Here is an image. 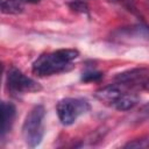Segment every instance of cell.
<instances>
[{
	"mask_svg": "<svg viewBox=\"0 0 149 149\" xmlns=\"http://www.w3.org/2000/svg\"><path fill=\"white\" fill-rule=\"evenodd\" d=\"M24 1H27V2H30V3H37V2H40L41 0H24Z\"/></svg>",
	"mask_w": 149,
	"mask_h": 149,
	"instance_id": "e0dca14e",
	"label": "cell"
},
{
	"mask_svg": "<svg viewBox=\"0 0 149 149\" xmlns=\"http://www.w3.org/2000/svg\"><path fill=\"white\" fill-rule=\"evenodd\" d=\"M16 115V108L12 102H1V137L10 132Z\"/></svg>",
	"mask_w": 149,
	"mask_h": 149,
	"instance_id": "ba28073f",
	"label": "cell"
},
{
	"mask_svg": "<svg viewBox=\"0 0 149 149\" xmlns=\"http://www.w3.org/2000/svg\"><path fill=\"white\" fill-rule=\"evenodd\" d=\"M79 56L76 49H59L40 56L33 64V73L38 77L51 76L68 71L72 66V62Z\"/></svg>",
	"mask_w": 149,
	"mask_h": 149,
	"instance_id": "6da1fadb",
	"label": "cell"
},
{
	"mask_svg": "<svg viewBox=\"0 0 149 149\" xmlns=\"http://www.w3.org/2000/svg\"><path fill=\"white\" fill-rule=\"evenodd\" d=\"M44 106L36 105L28 112L24 119L22 126V136L26 144L30 148H35L42 142L44 135Z\"/></svg>",
	"mask_w": 149,
	"mask_h": 149,
	"instance_id": "7a4b0ae2",
	"label": "cell"
},
{
	"mask_svg": "<svg viewBox=\"0 0 149 149\" xmlns=\"http://www.w3.org/2000/svg\"><path fill=\"white\" fill-rule=\"evenodd\" d=\"M7 87L14 93H29L42 90L36 80L27 77L16 68H10L7 72Z\"/></svg>",
	"mask_w": 149,
	"mask_h": 149,
	"instance_id": "277c9868",
	"label": "cell"
},
{
	"mask_svg": "<svg viewBox=\"0 0 149 149\" xmlns=\"http://www.w3.org/2000/svg\"><path fill=\"white\" fill-rule=\"evenodd\" d=\"M70 9H72L76 13H87L88 12V6L84 1H72L69 3Z\"/></svg>",
	"mask_w": 149,
	"mask_h": 149,
	"instance_id": "4fadbf2b",
	"label": "cell"
},
{
	"mask_svg": "<svg viewBox=\"0 0 149 149\" xmlns=\"http://www.w3.org/2000/svg\"><path fill=\"white\" fill-rule=\"evenodd\" d=\"M114 3H118L119 6L123 7L125 9H127L128 12L133 13V14H137V8L135 5L134 0H111Z\"/></svg>",
	"mask_w": 149,
	"mask_h": 149,
	"instance_id": "7c38bea8",
	"label": "cell"
},
{
	"mask_svg": "<svg viewBox=\"0 0 149 149\" xmlns=\"http://www.w3.org/2000/svg\"><path fill=\"white\" fill-rule=\"evenodd\" d=\"M140 112H141V113H143V114L149 115V102L144 104V105H143V106L140 108Z\"/></svg>",
	"mask_w": 149,
	"mask_h": 149,
	"instance_id": "9a60e30c",
	"label": "cell"
},
{
	"mask_svg": "<svg viewBox=\"0 0 149 149\" xmlns=\"http://www.w3.org/2000/svg\"><path fill=\"white\" fill-rule=\"evenodd\" d=\"M112 38L122 43H149V26L144 23H136L119 28L113 31Z\"/></svg>",
	"mask_w": 149,
	"mask_h": 149,
	"instance_id": "5b68a950",
	"label": "cell"
},
{
	"mask_svg": "<svg viewBox=\"0 0 149 149\" xmlns=\"http://www.w3.org/2000/svg\"><path fill=\"white\" fill-rule=\"evenodd\" d=\"M149 146V142H146V140H135L133 142H128L125 144V148H144Z\"/></svg>",
	"mask_w": 149,
	"mask_h": 149,
	"instance_id": "5bb4252c",
	"label": "cell"
},
{
	"mask_svg": "<svg viewBox=\"0 0 149 149\" xmlns=\"http://www.w3.org/2000/svg\"><path fill=\"white\" fill-rule=\"evenodd\" d=\"M141 85H142V87H143L144 90H149V79H148V80H143Z\"/></svg>",
	"mask_w": 149,
	"mask_h": 149,
	"instance_id": "2e32d148",
	"label": "cell"
},
{
	"mask_svg": "<svg viewBox=\"0 0 149 149\" xmlns=\"http://www.w3.org/2000/svg\"><path fill=\"white\" fill-rule=\"evenodd\" d=\"M104 77V73L100 71H87L83 73L81 80L85 83H91V81H99Z\"/></svg>",
	"mask_w": 149,
	"mask_h": 149,
	"instance_id": "8fae6325",
	"label": "cell"
},
{
	"mask_svg": "<svg viewBox=\"0 0 149 149\" xmlns=\"http://www.w3.org/2000/svg\"><path fill=\"white\" fill-rule=\"evenodd\" d=\"M90 104L80 98H64L56 105V112L62 125L70 126L86 112L90 111Z\"/></svg>",
	"mask_w": 149,
	"mask_h": 149,
	"instance_id": "3957f363",
	"label": "cell"
},
{
	"mask_svg": "<svg viewBox=\"0 0 149 149\" xmlns=\"http://www.w3.org/2000/svg\"><path fill=\"white\" fill-rule=\"evenodd\" d=\"M123 93L125 91L121 88V84H112L97 90L94 92V98L106 105L113 106Z\"/></svg>",
	"mask_w": 149,
	"mask_h": 149,
	"instance_id": "8992f818",
	"label": "cell"
},
{
	"mask_svg": "<svg viewBox=\"0 0 149 149\" xmlns=\"http://www.w3.org/2000/svg\"><path fill=\"white\" fill-rule=\"evenodd\" d=\"M24 12V2L22 0H2L1 13L17 15Z\"/></svg>",
	"mask_w": 149,
	"mask_h": 149,
	"instance_id": "30bf717a",
	"label": "cell"
},
{
	"mask_svg": "<svg viewBox=\"0 0 149 149\" xmlns=\"http://www.w3.org/2000/svg\"><path fill=\"white\" fill-rule=\"evenodd\" d=\"M149 74V70L146 68H134L130 70H126L115 76V81L121 85H130L135 84L139 80L143 81L146 77Z\"/></svg>",
	"mask_w": 149,
	"mask_h": 149,
	"instance_id": "52a82bcc",
	"label": "cell"
},
{
	"mask_svg": "<svg viewBox=\"0 0 149 149\" xmlns=\"http://www.w3.org/2000/svg\"><path fill=\"white\" fill-rule=\"evenodd\" d=\"M140 101V98L134 93H123L118 101L113 105V107L118 111H129L134 108Z\"/></svg>",
	"mask_w": 149,
	"mask_h": 149,
	"instance_id": "9c48e42d",
	"label": "cell"
}]
</instances>
